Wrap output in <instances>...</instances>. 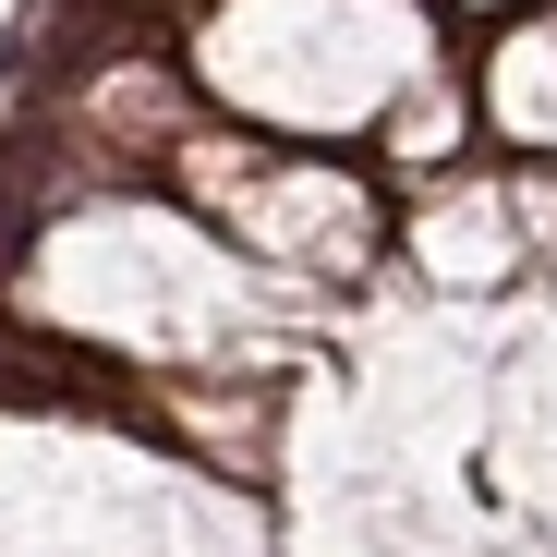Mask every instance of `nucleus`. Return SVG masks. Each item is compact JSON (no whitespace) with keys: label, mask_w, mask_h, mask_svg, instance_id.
<instances>
[{"label":"nucleus","mask_w":557,"mask_h":557,"mask_svg":"<svg viewBox=\"0 0 557 557\" xmlns=\"http://www.w3.org/2000/svg\"><path fill=\"white\" fill-rule=\"evenodd\" d=\"M207 195L267 255H315V267H351L363 255V207H351V182H327V170H219Z\"/></svg>","instance_id":"1"}]
</instances>
